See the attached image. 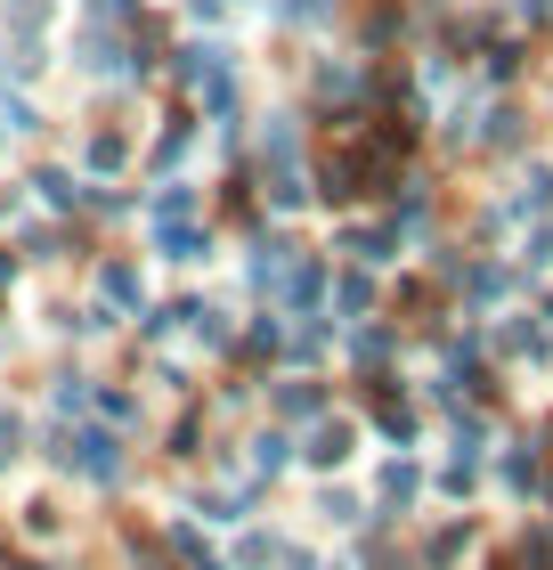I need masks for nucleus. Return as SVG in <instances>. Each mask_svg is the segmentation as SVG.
<instances>
[{"label": "nucleus", "instance_id": "1", "mask_svg": "<svg viewBox=\"0 0 553 570\" xmlns=\"http://www.w3.org/2000/svg\"><path fill=\"white\" fill-rule=\"evenodd\" d=\"M90 9H98V17H130V0H90Z\"/></svg>", "mask_w": 553, "mask_h": 570}]
</instances>
